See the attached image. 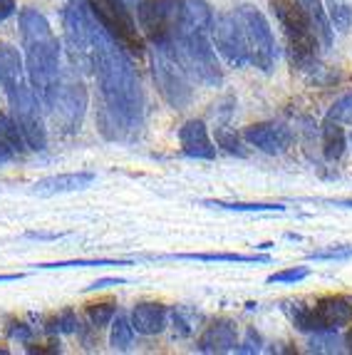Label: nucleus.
Listing matches in <instances>:
<instances>
[{
  "label": "nucleus",
  "mask_w": 352,
  "mask_h": 355,
  "mask_svg": "<svg viewBox=\"0 0 352 355\" xmlns=\"http://www.w3.org/2000/svg\"><path fill=\"white\" fill-rule=\"evenodd\" d=\"M92 67L100 87L102 105L97 110V127L112 142L134 139L144 122V95L139 75L132 67L117 42L94 23L92 35Z\"/></svg>",
  "instance_id": "obj_1"
},
{
  "label": "nucleus",
  "mask_w": 352,
  "mask_h": 355,
  "mask_svg": "<svg viewBox=\"0 0 352 355\" xmlns=\"http://www.w3.org/2000/svg\"><path fill=\"white\" fill-rule=\"evenodd\" d=\"M20 40L25 50V72L30 87L45 105L58 89L60 77V40L53 33V25L35 8L20 10Z\"/></svg>",
  "instance_id": "obj_2"
},
{
  "label": "nucleus",
  "mask_w": 352,
  "mask_h": 355,
  "mask_svg": "<svg viewBox=\"0 0 352 355\" xmlns=\"http://www.w3.org/2000/svg\"><path fill=\"white\" fill-rule=\"evenodd\" d=\"M270 8H273V15H276L288 40L290 62L295 67H310L317 60L320 42H317V35L308 15L298 6V0H270Z\"/></svg>",
  "instance_id": "obj_3"
},
{
  "label": "nucleus",
  "mask_w": 352,
  "mask_h": 355,
  "mask_svg": "<svg viewBox=\"0 0 352 355\" xmlns=\"http://www.w3.org/2000/svg\"><path fill=\"white\" fill-rule=\"evenodd\" d=\"M288 318L303 333H320V331H340L352 323V301L347 296H323L313 306L306 303H290L285 306Z\"/></svg>",
  "instance_id": "obj_4"
},
{
  "label": "nucleus",
  "mask_w": 352,
  "mask_h": 355,
  "mask_svg": "<svg viewBox=\"0 0 352 355\" xmlns=\"http://www.w3.org/2000/svg\"><path fill=\"white\" fill-rule=\"evenodd\" d=\"M176 60L186 67V72L194 77V83L218 87L223 83V70L218 65L213 42L209 40V33H179L176 40L169 45Z\"/></svg>",
  "instance_id": "obj_5"
},
{
  "label": "nucleus",
  "mask_w": 352,
  "mask_h": 355,
  "mask_svg": "<svg viewBox=\"0 0 352 355\" xmlns=\"http://www.w3.org/2000/svg\"><path fill=\"white\" fill-rule=\"evenodd\" d=\"M89 12L94 15V23L100 25L124 53L137 55V58L144 55V35L137 28V20L132 18V10L124 0H89Z\"/></svg>",
  "instance_id": "obj_6"
},
{
  "label": "nucleus",
  "mask_w": 352,
  "mask_h": 355,
  "mask_svg": "<svg viewBox=\"0 0 352 355\" xmlns=\"http://www.w3.org/2000/svg\"><path fill=\"white\" fill-rule=\"evenodd\" d=\"M152 70L159 95L164 97L174 110H184V107L191 105V100H194V77L188 75L186 67L176 60L169 45H161V48L154 45Z\"/></svg>",
  "instance_id": "obj_7"
},
{
  "label": "nucleus",
  "mask_w": 352,
  "mask_h": 355,
  "mask_svg": "<svg viewBox=\"0 0 352 355\" xmlns=\"http://www.w3.org/2000/svg\"><path fill=\"white\" fill-rule=\"evenodd\" d=\"M137 20L152 45H171L182 30V0H141Z\"/></svg>",
  "instance_id": "obj_8"
},
{
  "label": "nucleus",
  "mask_w": 352,
  "mask_h": 355,
  "mask_svg": "<svg viewBox=\"0 0 352 355\" xmlns=\"http://www.w3.org/2000/svg\"><path fill=\"white\" fill-rule=\"evenodd\" d=\"M238 20H241L243 35H246V48L251 65H256L261 72H270L276 65V37H273V28L265 20V15L256 6H241L236 10Z\"/></svg>",
  "instance_id": "obj_9"
},
{
  "label": "nucleus",
  "mask_w": 352,
  "mask_h": 355,
  "mask_svg": "<svg viewBox=\"0 0 352 355\" xmlns=\"http://www.w3.org/2000/svg\"><path fill=\"white\" fill-rule=\"evenodd\" d=\"M8 102H10L12 119L18 122L28 147L42 152L47 147V127L45 114H42V102L35 95V89L30 87V83H25L23 87L8 92Z\"/></svg>",
  "instance_id": "obj_10"
},
{
  "label": "nucleus",
  "mask_w": 352,
  "mask_h": 355,
  "mask_svg": "<svg viewBox=\"0 0 352 355\" xmlns=\"http://www.w3.org/2000/svg\"><path fill=\"white\" fill-rule=\"evenodd\" d=\"M45 107L53 112L55 122L62 125L65 132H77L82 125L85 110H87V89H85L82 80L70 75L60 77L58 89L53 92V97L45 102Z\"/></svg>",
  "instance_id": "obj_11"
},
{
  "label": "nucleus",
  "mask_w": 352,
  "mask_h": 355,
  "mask_svg": "<svg viewBox=\"0 0 352 355\" xmlns=\"http://www.w3.org/2000/svg\"><path fill=\"white\" fill-rule=\"evenodd\" d=\"M211 35L213 45H216L218 53L226 58V62L234 67H246L251 60H248V48H246V35H243L241 20L234 12H221L213 18L211 25Z\"/></svg>",
  "instance_id": "obj_12"
},
{
  "label": "nucleus",
  "mask_w": 352,
  "mask_h": 355,
  "mask_svg": "<svg viewBox=\"0 0 352 355\" xmlns=\"http://www.w3.org/2000/svg\"><path fill=\"white\" fill-rule=\"evenodd\" d=\"M243 142L263 154H283L293 147V130L283 122H256L243 130Z\"/></svg>",
  "instance_id": "obj_13"
},
{
  "label": "nucleus",
  "mask_w": 352,
  "mask_h": 355,
  "mask_svg": "<svg viewBox=\"0 0 352 355\" xmlns=\"http://www.w3.org/2000/svg\"><path fill=\"white\" fill-rule=\"evenodd\" d=\"M182 152L191 159H216V142L209 137V127L204 119H188L179 130Z\"/></svg>",
  "instance_id": "obj_14"
},
{
  "label": "nucleus",
  "mask_w": 352,
  "mask_h": 355,
  "mask_svg": "<svg viewBox=\"0 0 352 355\" xmlns=\"http://www.w3.org/2000/svg\"><path fill=\"white\" fill-rule=\"evenodd\" d=\"M196 348H199L201 353H231V350H236L238 348V331H236V323L229 318L213 320L211 326H206V331L199 336Z\"/></svg>",
  "instance_id": "obj_15"
},
{
  "label": "nucleus",
  "mask_w": 352,
  "mask_h": 355,
  "mask_svg": "<svg viewBox=\"0 0 352 355\" xmlns=\"http://www.w3.org/2000/svg\"><path fill=\"white\" fill-rule=\"evenodd\" d=\"M132 326L141 336H159V333L166 328V320H169V308L159 301H141L132 308L130 313Z\"/></svg>",
  "instance_id": "obj_16"
},
{
  "label": "nucleus",
  "mask_w": 352,
  "mask_h": 355,
  "mask_svg": "<svg viewBox=\"0 0 352 355\" xmlns=\"http://www.w3.org/2000/svg\"><path fill=\"white\" fill-rule=\"evenodd\" d=\"M92 172H67V174H53L40 182H35L33 194L37 196H55V194H70V191H82L94 184Z\"/></svg>",
  "instance_id": "obj_17"
},
{
  "label": "nucleus",
  "mask_w": 352,
  "mask_h": 355,
  "mask_svg": "<svg viewBox=\"0 0 352 355\" xmlns=\"http://www.w3.org/2000/svg\"><path fill=\"white\" fill-rule=\"evenodd\" d=\"M25 77H28V72H25V60L20 50L8 45V42H0V85L6 89V95L23 87L28 83Z\"/></svg>",
  "instance_id": "obj_18"
},
{
  "label": "nucleus",
  "mask_w": 352,
  "mask_h": 355,
  "mask_svg": "<svg viewBox=\"0 0 352 355\" xmlns=\"http://www.w3.org/2000/svg\"><path fill=\"white\" fill-rule=\"evenodd\" d=\"M159 261H201V263H270L263 254H229V251H209V254H166L154 256Z\"/></svg>",
  "instance_id": "obj_19"
},
{
  "label": "nucleus",
  "mask_w": 352,
  "mask_h": 355,
  "mask_svg": "<svg viewBox=\"0 0 352 355\" xmlns=\"http://www.w3.org/2000/svg\"><path fill=\"white\" fill-rule=\"evenodd\" d=\"M213 10L206 0H182V30L179 33H211Z\"/></svg>",
  "instance_id": "obj_20"
},
{
  "label": "nucleus",
  "mask_w": 352,
  "mask_h": 355,
  "mask_svg": "<svg viewBox=\"0 0 352 355\" xmlns=\"http://www.w3.org/2000/svg\"><path fill=\"white\" fill-rule=\"evenodd\" d=\"M298 6L303 8V12L308 15V20H310L313 30H315L317 35V42H320V48L323 50H330V45H333V20H330L328 10H325L323 0H298Z\"/></svg>",
  "instance_id": "obj_21"
},
{
  "label": "nucleus",
  "mask_w": 352,
  "mask_h": 355,
  "mask_svg": "<svg viewBox=\"0 0 352 355\" xmlns=\"http://www.w3.org/2000/svg\"><path fill=\"white\" fill-rule=\"evenodd\" d=\"M347 149V135L340 122L325 119L323 125V157L328 162H337Z\"/></svg>",
  "instance_id": "obj_22"
},
{
  "label": "nucleus",
  "mask_w": 352,
  "mask_h": 355,
  "mask_svg": "<svg viewBox=\"0 0 352 355\" xmlns=\"http://www.w3.org/2000/svg\"><path fill=\"white\" fill-rule=\"evenodd\" d=\"M134 326H132L130 315H124L117 311V315L112 318V333H109V348L117 350V353H124L130 350L132 343H134Z\"/></svg>",
  "instance_id": "obj_23"
},
{
  "label": "nucleus",
  "mask_w": 352,
  "mask_h": 355,
  "mask_svg": "<svg viewBox=\"0 0 352 355\" xmlns=\"http://www.w3.org/2000/svg\"><path fill=\"white\" fill-rule=\"evenodd\" d=\"M204 207L226 209V211H243V214H283V204H263V202H221V199H206Z\"/></svg>",
  "instance_id": "obj_24"
},
{
  "label": "nucleus",
  "mask_w": 352,
  "mask_h": 355,
  "mask_svg": "<svg viewBox=\"0 0 352 355\" xmlns=\"http://www.w3.org/2000/svg\"><path fill=\"white\" fill-rule=\"evenodd\" d=\"M89 266H132V261L127 259H75V261H53V263H35L40 271H50V268H89Z\"/></svg>",
  "instance_id": "obj_25"
},
{
  "label": "nucleus",
  "mask_w": 352,
  "mask_h": 355,
  "mask_svg": "<svg viewBox=\"0 0 352 355\" xmlns=\"http://www.w3.org/2000/svg\"><path fill=\"white\" fill-rule=\"evenodd\" d=\"M0 137H3V139H6V142L10 144V147L15 149L18 154H23L25 149H30L28 142H25L23 132H20L18 122L12 119V114L0 112Z\"/></svg>",
  "instance_id": "obj_26"
},
{
  "label": "nucleus",
  "mask_w": 352,
  "mask_h": 355,
  "mask_svg": "<svg viewBox=\"0 0 352 355\" xmlns=\"http://www.w3.org/2000/svg\"><path fill=\"white\" fill-rule=\"evenodd\" d=\"M114 315H117V306L112 301H100V303H89L87 306V318L94 328L109 326Z\"/></svg>",
  "instance_id": "obj_27"
},
{
  "label": "nucleus",
  "mask_w": 352,
  "mask_h": 355,
  "mask_svg": "<svg viewBox=\"0 0 352 355\" xmlns=\"http://www.w3.org/2000/svg\"><path fill=\"white\" fill-rule=\"evenodd\" d=\"M77 326H80V320H77L75 311H60L58 315L47 320V333H75Z\"/></svg>",
  "instance_id": "obj_28"
},
{
  "label": "nucleus",
  "mask_w": 352,
  "mask_h": 355,
  "mask_svg": "<svg viewBox=\"0 0 352 355\" xmlns=\"http://www.w3.org/2000/svg\"><path fill=\"white\" fill-rule=\"evenodd\" d=\"M325 119H330V122H340V125H352V92L335 102V105L328 110V114H325Z\"/></svg>",
  "instance_id": "obj_29"
},
{
  "label": "nucleus",
  "mask_w": 352,
  "mask_h": 355,
  "mask_svg": "<svg viewBox=\"0 0 352 355\" xmlns=\"http://www.w3.org/2000/svg\"><path fill=\"white\" fill-rule=\"evenodd\" d=\"M310 276V268L308 266H293V268H283L268 276V284H300Z\"/></svg>",
  "instance_id": "obj_30"
},
{
  "label": "nucleus",
  "mask_w": 352,
  "mask_h": 355,
  "mask_svg": "<svg viewBox=\"0 0 352 355\" xmlns=\"http://www.w3.org/2000/svg\"><path fill=\"white\" fill-rule=\"evenodd\" d=\"M340 345L335 331H320V333H313L310 338V353H335Z\"/></svg>",
  "instance_id": "obj_31"
},
{
  "label": "nucleus",
  "mask_w": 352,
  "mask_h": 355,
  "mask_svg": "<svg viewBox=\"0 0 352 355\" xmlns=\"http://www.w3.org/2000/svg\"><path fill=\"white\" fill-rule=\"evenodd\" d=\"M216 147H223L229 154H236V157H246V149H243L241 139L236 135H231V132L226 130H218L216 132Z\"/></svg>",
  "instance_id": "obj_32"
},
{
  "label": "nucleus",
  "mask_w": 352,
  "mask_h": 355,
  "mask_svg": "<svg viewBox=\"0 0 352 355\" xmlns=\"http://www.w3.org/2000/svg\"><path fill=\"white\" fill-rule=\"evenodd\" d=\"M347 259H352V246H333V249L308 254V261H347Z\"/></svg>",
  "instance_id": "obj_33"
},
{
  "label": "nucleus",
  "mask_w": 352,
  "mask_h": 355,
  "mask_svg": "<svg viewBox=\"0 0 352 355\" xmlns=\"http://www.w3.org/2000/svg\"><path fill=\"white\" fill-rule=\"evenodd\" d=\"M333 25L337 33H345L347 28H350V20H352V10L345 6V3H335L333 0Z\"/></svg>",
  "instance_id": "obj_34"
},
{
  "label": "nucleus",
  "mask_w": 352,
  "mask_h": 355,
  "mask_svg": "<svg viewBox=\"0 0 352 355\" xmlns=\"http://www.w3.org/2000/svg\"><path fill=\"white\" fill-rule=\"evenodd\" d=\"M8 336H10L12 340H23V343H28L30 338H33V331H30V326H25V323H10Z\"/></svg>",
  "instance_id": "obj_35"
},
{
  "label": "nucleus",
  "mask_w": 352,
  "mask_h": 355,
  "mask_svg": "<svg viewBox=\"0 0 352 355\" xmlns=\"http://www.w3.org/2000/svg\"><path fill=\"white\" fill-rule=\"evenodd\" d=\"M62 236H67V234H62V231H58V234H53V231H28L25 234V239H30V241H58Z\"/></svg>",
  "instance_id": "obj_36"
},
{
  "label": "nucleus",
  "mask_w": 352,
  "mask_h": 355,
  "mask_svg": "<svg viewBox=\"0 0 352 355\" xmlns=\"http://www.w3.org/2000/svg\"><path fill=\"white\" fill-rule=\"evenodd\" d=\"M18 10V0H0V23H6Z\"/></svg>",
  "instance_id": "obj_37"
},
{
  "label": "nucleus",
  "mask_w": 352,
  "mask_h": 355,
  "mask_svg": "<svg viewBox=\"0 0 352 355\" xmlns=\"http://www.w3.org/2000/svg\"><path fill=\"white\" fill-rule=\"evenodd\" d=\"M127 284V279H100L94 281L92 286H87V291H102V288H109V286H122Z\"/></svg>",
  "instance_id": "obj_38"
},
{
  "label": "nucleus",
  "mask_w": 352,
  "mask_h": 355,
  "mask_svg": "<svg viewBox=\"0 0 352 355\" xmlns=\"http://www.w3.org/2000/svg\"><path fill=\"white\" fill-rule=\"evenodd\" d=\"M15 154H18V152H15V149H12L10 144L3 139V137H0V164H3V162H10Z\"/></svg>",
  "instance_id": "obj_39"
},
{
  "label": "nucleus",
  "mask_w": 352,
  "mask_h": 355,
  "mask_svg": "<svg viewBox=\"0 0 352 355\" xmlns=\"http://www.w3.org/2000/svg\"><path fill=\"white\" fill-rule=\"evenodd\" d=\"M23 279V273H3V276H0V284H3V281H20Z\"/></svg>",
  "instance_id": "obj_40"
},
{
  "label": "nucleus",
  "mask_w": 352,
  "mask_h": 355,
  "mask_svg": "<svg viewBox=\"0 0 352 355\" xmlns=\"http://www.w3.org/2000/svg\"><path fill=\"white\" fill-rule=\"evenodd\" d=\"M345 345H347V350L352 353V328L347 331V336H345Z\"/></svg>",
  "instance_id": "obj_41"
},
{
  "label": "nucleus",
  "mask_w": 352,
  "mask_h": 355,
  "mask_svg": "<svg viewBox=\"0 0 352 355\" xmlns=\"http://www.w3.org/2000/svg\"><path fill=\"white\" fill-rule=\"evenodd\" d=\"M350 142H352V135H350Z\"/></svg>",
  "instance_id": "obj_42"
}]
</instances>
